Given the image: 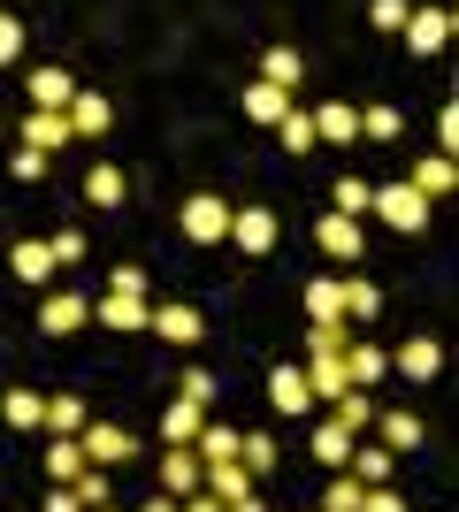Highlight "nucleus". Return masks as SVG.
Here are the masks:
<instances>
[{"instance_id":"obj_1","label":"nucleus","mask_w":459,"mask_h":512,"mask_svg":"<svg viewBox=\"0 0 459 512\" xmlns=\"http://www.w3.org/2000/svg\"><path fill=\"white\" fill-rule=\"evenodd\" d=\"M368 214H383L398 237H421V230H429V199H421L406 176H398V184H375V207Z\"/></svg>"},{"instance_id":"obj_2","label":"nucleus","mask_w":459,"mask_h":512,"mask_svg":"<svg viewBox=\"0 0 459 512\" xmlns=\"http://www.w3.org/2000/svg\"><path fill=\"white\" fill-rule=\"evenodd\" d=\"M276 237H284L276 207H230V245H238L245 260H268V253H276Z\"/></svg>"},{"instance_id":"obj_3","label":"nucleus","mask_w":459,"mask_h":512,"mask_svg":"<svg viewBox=\"0 0 459 512\" xmlns=\"http://www.w3.org/2000/svg\"><path fill=\"white\" fill-rule=\"evenodd\" d=\"M176 222H184L192 245H222V237H230V199H222V192H192Z\"/></svg>"},{"instance_id":"obj_4","label":"nucleus","mask_w":459,"mask_h":512,"mask_svg":"<svg viewBox=\"0 0 459 512\" xmlns=\"http://www.w3.org/2000/svg\"><path fill=\"white\" fill-rule=\"evenodd\" d=\"M314 245H322L329 260H345V268H360V260H368V230H360L352 214H322V222H314Z\"/></svg>"},{"instance_id":"obj_5","label":"nucleus","mask_w":459,"mask_h":512,"mask_svg":"<svg viewBox=\"0 0 459 512\" xmlns=\"http://www.w3.org/2000/svg\"><path fill=\"white\" fill-rule=\"evenodd\" d=\"M77 451H85V467H123L131 459V428H115V421H85L77 428Z\"/></svg>"},{"instance_id":"obj_6","label":"nucleus","mask_w":459,"mask_h":512,"mask_svg":"<svg viewBox=\"0 0 459 512\" xmlns=\"http://www.w3.org/2000/svg\"><path fill=\"white\" fill-rule=\"evenodd\" d=\"M146 329H153L161 344H199V337H207L199 306H184V299H161V306H146Z\"/></svg>"},{"instance_id":"obj_7","label":"nucleus","mask_w":459,"mask_h":512,"mask_svg":"<svg viewBox=\"0 0 459 512\" xmlns=\"http://www.w3.org/2000/svg\"><path fill=\"white\" fill-rule=\"evenodd\" d=\"M452 31H459L452 8H421V16H406V31H398V39H406V54H444V46H452Z\"/></svg>"},{"instance_id":"obj_8","label":"nucleus","mask_w":459,"mask_h":512,"mask_svg":"<svg viewBox=\"0 0 459 512\" xmlns=\"http://www.w3.org/2000/svg\"><path fill=\"white\" fill-rule=\"evenodd\" d=\"M375 436H383V451H391V459H406V451H421V436H429V428H421L414 421V413H406V406H375Z\"/></svg>"},{"instance_id":"obj_9","label":"nucleus","mask_w":459,"mask_h":512,"mask_svg":"<svg viewBox=\"0 0 459 512\" xmlns=\"http://www.w3.org/2000/svg\"><path fill=\"white\" fill-rule=\"evenodd\" d=\"M391 367L406 375V383H437V375H444V344H437V337H406V344L391 352Z\"/></svg>"},{"instance_id":"obj_10","label":"nucleus","mask_w":459,"mask_h":512,"mask_svg":"<svg viewBox=\"0 0 459 512\" xmlns=\"http://www.w3.org/2000/svg\"><path fill=\"white\" fill-rule=\"evenodd\" d=\"M268 406H276V413H314V390H306V367L299 360L268 367Z\"/></svg>"},{"instance_id":"obj_11","label":"nucleus","mask_w":459,"mask_h":512,"mask_svg":"<svg viewBox=\"0 0 459 512\" xmlns=\"http://www.w3.org/2000/svg\"><path fill=\"white\" fill-rule=\"evenodd\" d=\"M199 474H207V459H199L192 444H169V451H161V490H169V497H192Z\"/></svg>"},{"instance_id":"obj_12","label":"nucleus","mask_w":459,"mask_h":512,"mask_svg":"<svg viewBox=\"0 0 459 512\" xmlns=\"http://www.w3.org/2000/svg\"><path fill=\"white\" fill-rule=\"evenodd\" d=\"M123 199H131V176L115 169V161H92V169H85V207L108 214V207H123Z\"/></svg>"},{"instance_id":"obj_13","label":"nucleus","mask_w":459,"mask_h":512,"mask_svg":"<svg viewBox=\"0 0 459 512\" xmlns=\"http://www.w3.org/2000/svg\"><path fill=\"white\" fill-rule=\"evenodd\" d=\"M85 321H92V306L77 299V291H54V299L39 306V329H46V337H77Z\"/></svg>"},{"instance_id":"obj_14","label":"nucleus","mask_w":459,"mask_h":512,"mask_svg":"<svg viewBox=\"0 0 459 512\" xmlns=\"http://www.w3.org/2000/svg\"><path fill=\"white\" fill-rule=\"evenodd\" d=\"M77 130H69V115L62 107H31L23 115V146H39V153H54V146H69Z\"/></svg>"},{"instance_id":"obj_15","label":"nucleus","mask_w":459,"mask_h":512,"mask_svg":"<svg viewBox=\"0 0 459 512\" xmlns=\"http://www.w3.org/2000/svg\"><path fill=\"white\" fill-rule=\"evenodd\" d=\"M314 138H322V146H352V138H360L352 100H322V107H314Z\"/></svg>"},{"instance_id":"obj_16","label":"nucleus","mask_w":459,"mask_h":512,"mask_svg":"<svg viewBox=\"0 0 459 512\" xmlns=\"http://www.w3.org/2000/svg\"><path fill=\"white\" fill-rule=\"evenodd\" d=\"M261 85L299 92L306 85V54H299V46H268V54H261Z\"/></svg>"},{"instance_id":"obj_17","label":"nucleus","mask_w":459,"mask_h":512,"mask_svg":"<svg viewBox=\"0 0 459 512\" xmlns=\"http://www.w3.org/2000/svg\"><path fill=\"white\" fill-rule=\"evenodd\" d=\"M383 375H391V352H383V344H345V383L352 390L383 383Z\"/></svg>"},{"instance_id":"obj_18","label":"nucleus","mask_w":459,"mask_h":512,"mask_svg":"<svg viewBox=\"0 0 459 512\" xmlns=\"http://www.w3.org/2000/svg\"><path fill=\"white\" fill-rule=\"evenodd\" d=\"M62 115H69V130H77V138H100V130L115 123V107H108V92H77V100H69Z\"/></svg>"},{"instance_id":"obj_19","label":"nucleus","mask_w":459,"mask_h":512,"mask_svg":"<svg viewBox=\"0 0 459 512\" xmlns=\"http://www.w3.org/2000/svg\"><path fill=\"white\" fill-rule=\"evenodd\" d=\"M23 92H31V107H69L77 100V77H69V69H31Z\"/></svg>"},{"instance_id":"obj_20","label":"nucleus","mask_w":459,"mask_h":512,"mask_svg":"<svg viewBox=\"0 0 459 512\" xmlns=\"http://www.w3.org/2000/svg\"><path fill=\"white\" fill-rule=\"evenodd\" d=\"M199 428H207V406H192V398H169V406H161V444H192Z\"/></svg>"},{"instance_id":"obj_21","label":"nucleus","mask_w":459,"mask_h":512,"mask_svg":"<svg viewBox=\"0 0 459 512\" xmlns=\"http://www.w3.org/2000/svg\"><path fill=\"white\" fill-rule=\"evenodd\" d=\"M337 299H345V321H375L383 314V291H375L368 276H352V268L337 276Z\"/></svg>"},{"instance_id":"obj_22","label":"nucleus","mask_w":459,"mask_h":512,"mask_svg":"<svg viewBox=\"0 0 459 512\" xmlns=\"http://www.w3.org/2000/svg\"><path fill=\"white\" fill-rule=\"evenodd\" d=\"M352 444H360V436H352L345 421H322L314 428V459H322L329 474H345V459H352Z\"/></svg>"},{"instance_id":"obj_23","label":"nucleus","mask_w":459,"mask_h":512,"mask_svg":"<svg viewBox=\"0 0 459 512\" xmlns=\"http://www.w3.org/2000/svg\"><path fill=\"white\" fill-rule=\"evenodd\" d=\"M406 184H414L421 199H444V192L459 184V176H452V153H429V161H414V176H406Z\"/></svg>"},{"instance_id":"obj_24","label":"nucleus","mask_w":459,"mask_h":512,"mask_svg":"<svg viewBox=\"0 0 459 512\" xmlns=\"http://www.w3.org/2000/svg\"><path fill=\"white\" fill-rule=\"evenodd\" d=\"M368 207H375V184H368V176H337V184H329V214H352V222H360Z\"/></svg>"},{"instance_id":"obj_25","label":"nucleus","mask_w":459,"mask_h":512,"mask_svg":"<svg viewBox=\"0 0 459 512\" xmlns=\"http://www.w3.org/2000/svg\"><path fill=\"white\" fill-rule=\"evenodd\" d=\"M77 474H85L77 436H46V482H77Z\"/></svg>"},{"instance_id":"obj_26","label":"nucleus","mask_w":459,"mask_h":512,"mask_svg":"<svg viewBox=\"0 0 459 512\" xmlns=\"http://www.w3.org/2000/svg\"><path fill=\"white\" fill-rule=\"evenodd\" d=\"M360 138H368V146H398V138H406V115H398V107H360Z\"/></svg>"},{"instance_id":"obj_27","label":"nucleus","mask_w":459,"mask_h":512,"mask_svg":"<svg viewBox=\"0 0 459 512\" xmlns=\"http://www.w3.org/2000/svg\"><path fill=\"white\" fill-rule=\"evenodd\" d=\"M345 474H352V482H368V490H375V482H391V451H383V444H352Z\"/></svg>"},{"instance_id":"obj_28","label":"nucleus","mask_w":459,"mask_h":512,"mask_svg":"<svg viewBox=\"0 0 459 512\" xmlns=\"http://www.w3.org/2000/svg\"><path fill=\"white\" fill-rule=\"evenodd\" d=\"M238 467L261 482V474H276V444H268L261 428H238Z\"/></svg>"},{"instance_id":"obj_29","label":"nucleus","mask_w":459,"mask_h":512,"mask_svg":"<svg viewBox=\"0 0 459 512\" xmlns=\"http://www.w3.org/2000/svg\"><path fill=\"white\" fill-rule=\"evenodd\" d=\"M8 268H16V283H46V276H54V260H46V237H23L16 253H8Z\"/></svg>"},{"instance_id":"obj_30","label":"nucleus","mask_w":459,"mask_h":512,"mask_svg":"<svg viewBox=\"0 0 459 512\" xmlns=\"http://www.w3.org/2000/svg\"><path fill=\"white\" fill-rule=\"evenodd\" d=\"M0 421L8 428H46V398L39 390H8V398H0Z\"/></svg>"},{"instance_id":"obj_31","label":"nucleus","mask_w":459,"mask_h":512,"mask_svg":"<svg viewBox=\"0 0 459 512\" xmlns=\"http://www.w3.org/2000/svg\"><path fill=\"white\" fill-rule=\"evenodd\" d=\"M192 451L207 459V467H215V459H238V428H230V421H207V428L192 436Z\"/></svg>"},{"instance_id":"obj_32","label":"nucleus","mask_w":459,"mask_h":512,"mask_svg":"<svg viewBox=\"0 0 459 512\" xmlns=\"http://www.w3.org/2000/svg\"><path fill=\"white\" fill-rule=\"evenodd\" d=\"M284 107H291V92L261 85V77H253V85H245V115H253V123H284Z\"/></svg>"},{"instance_id":"obj_33","label":"nucleus","mask_w":459,"mask_h":512,"mask_svg":"<svg viewBox=\"0 0 459 512\" xmlns=\"http://www.w3.org/2000/svg\"><path fill=\"white\" fill-rule=\"evenodd\" d=\"M276 138H284V153H291V161L322 146V138H314V115H299V107H284V123H276Z\"/></svg>"},{"instance_id":"obj_34","label":"nucleus","mask_w":459,"mask_h":512,"mask_svg":"<svg viewBox=\"0 0 459 512\" xmlns=\"http://www.w3.org/2000/svg\"><path fill=\"white\" fill-rule=\"evenodd\" d=\"M100 321H108V329H146V299H131V291H108V299H100Z\"/></svg>"},{"instance_id":"obj_35","label":"nucleus","mask_w":459,"mask_h":512,"mask_svg":"<svg viewBox=\"0 0 459 512\" xmlns=\"http://www.w3.org/2000/svg\"><path fill=\"white\" fill-rule=\"evenodd\" d=\"M77 428H85V398H46V436H77Z\"/></svg>"},{"instance_id":"obj_36","label":"nucleus","mask_w":459,"mask_h":512,"mask_svg":"<svg viewBox=\"0 0 459 512\" xmlns=\"http://www.w3.org/2000/svg\"><path fill=\"white\" fill-rule=\"evenodd\" d=\"M306 314H314V321H345V299H337V276H314V283H306Z\"/></svg>"},{"instance_id":"obj_37","label":"nucleus","mask_w":459,"mask_h":512,"mask_svg":"<svg viewBox=\"0 0 459 512\" xmlns=\"http://www.w3.org/2000/svg\"><path fill=\"white\" fill-rule=\"evenodd\" d=\"M329 421H345L352 436H360V428L375 421V398H368V390H345V398H337V406H329Z\"/></svg>"},{"instance_id":"obj_38","label":"nucleus","mask_w":459,"mask_h":512,"mask_svg":"<svg viewBox=\"0 0 459 512\" xmlns=\"http://www.w3.org/2000/svg\"><path fill=\"white\" fill-rule=\"evenodd\" d=\"M360 497H368V482H352V474H337V482L322 490V505H314V512H360Z\"/></svg>"},{"instance_id":"obj_39","label":"nucleus","mask_w":459,"mask_h":512,"mask_svg":"<svg viewBox=\"0 0 459 512\" xmlns=\"http://www.w3.org/2000/svg\"><path fill=\"white\" fill-rule=\"evenodd\" d=\"M406 16H414L406 0H368V23H375V31H391V39L406 31Z\"/></svg>"},{"instance_id":"obj_40","label":"nucleus","mask_w":459,"mask_h":512,"mask_svg":"<svg viewBox=\"0 0 459 512\" xmlns=\"http://www.w3.org/2000/svg\"><path fill=\"white\" fill-rule=\"evenodd\" d=\"M176 398H192V406H215V375H207V367H184Z\"/></svg>"},{"instance_id":"obj_41","label":"nucleus","mask_w":459,"mask_h":512,"mask_svg":"<svg viewBox=\"0 0 459 512\" xmlns=\"http://www.w3.org/2000/svg\"><path fill=\"white\" fill-rule=\"evenodd\" d=\"M46 260H54V268H77V260H85V237H77V230H62L54 245H46Z\"/></svg>"},{"instance_id":"obj_42","label":"nucleus","mask_w":459,"mask_h":512,"mask_svg":"<svg viewBox=\"0 0 459 512\" xmlns=\"http://www.w3.org/2000/svg\"><path fill=\"white\" fill-rule=\"evenodd\" d=\"M23 54V16H0V69Z\"/></svg>"},{"instance_id":"obj_43","label":"nucleus","mask_w":459,"mask_h":512,"mask_svg":"<svg viewBox=\"0 0 459 512\" xmlns=\"http://www.w3.org/2000/svg\"><path fill=\"white\" fill-rule=\"evenodd\" d=\"M360 512H414V505H406V497H398V490H383V482H375V490L360 497Z\"/></svg>"},{"instance_id":"obj_44","label":"nucleus","mask_w":459,"mask_h":512,"mask_svg":"<svg viewBox=\"0 0 459 512\" xmlns=\"http://www.w3.org/2000/svg\"><path fill=\"white\" fill-rule=\"evenodd\" d=\"M39 176H46V153L23 146V153H16V184H39Z\"/></svg>"},{"instance_id":"obj_45","label":"nucleus","mask_w":459,"mask_h":512,"mask_svg":"<svg viewBox=\"0 0 459 512\" xmlns=\"http://www.w3.org/2000/svg\"><path fill=\"white\" fill-rule=\"evenodd\" d=\"M108 291H131V299H146V268H115Z\"/></svg>"},{"instance_id":"obj_46","label":"nucleus","mask_w":459,"mask_h":512,"mask_svg":"<svg viewBox=\"0 0 459 512\" xmlns=\"http://www.w3.org/2000/svg\"><path fill=\"white\" fill-rule=\"evenodd\" d=\"M46 512H85V505H77V490H62V482H46Z\"/></svg>"},{"instance_id":"obj_47","label":"nucleus","mask_w":459,"mask_h":512,"mask_svg":"<svg viewBox=\"0 0 459 512\" xmlns=\"http://www.w3.org/2000/svg\"><path fill=\"white\" fill-rule=\"evenodd\" d=\"M452 138H459V115H452V107H437V153H452Z\"/></svg>"},{"instance_id":"obj_48","label":"nucleus","mask_w":459,"mask_h":512,"mask_svg":"<svg viewBox=\"0 0 459 512\" xmlns=\"http://www.w3.org/2000/svg\"><path fill=\"white\" fill-rule=\"evenodd\" d=\"M176 512H230L222 497H207V490H192V497H176Z\"/></svg>"},{"instance_id":"obj_49","label":"nucleus","mask_w":459,"mask_h":512,"mask_svg":"<svg viewBox=\"0 0 459 512\" xmlns=\"http://www.w3.org/2000/svg\"><path fill=\"white\" fill-rule=\"evenodd\" d=\"M230 512H268V497L253 490V497H238V505H230Z\"/></svg>"},{"instance_id":"obj_50","label":"nucleus","mask_w":459,"mask_h":512,"mask_svg":"<svg viewBox=\"0 0 459 512\" xmlns=\"http://www.w3.org/2000/svg\"><path fill=\"white\" fill-rule=\"evenodd\" d=\"M146 512H176V497H169V490H161V497H153V505H146Z\"/></svg>"},{"instance_id":"obj_51","label":"nucleus","mask_w":459,"mask_h":512,"mask_svg":"<svg viewBox=\"0 0 459 512\" xmlns=\"http://www.w3.org/2000/svg\"><path fill=\"white\" fill-rule=\"evenodd\" d=\"M92 512H115V505H92Z\"/></svg>"},{"instance_id":"obj_52","label":"nucleus","mask_w":459,"mask_h":512,"mask_svg":"<svg viewBox=\"0 0 459 512\" xmlns=\"http://www.w3.org/2000/svg\"><path fill=\"white\" fill-rule=\"evenodd\" d=\"M299 512H314V505H299Z\"/></svg>"}]
</instances>
